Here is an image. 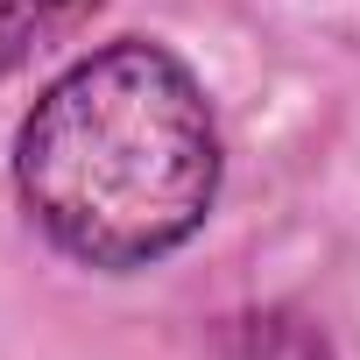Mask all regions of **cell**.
<instances>
[{"instance_id":"1","label":"cell","mask_w":360,"mask_h":360,"mask_svg":"<svg viewBox=\"0 0 360 360\" xmlns=\"http://www.w3.org/2000/svg\"><path fill=\"white\" fill-rule=\"evenodd\" d=\"M15 191L85 269L120 276L176 255L219 198V127L198 78L141 36L92 50L29 106Z\"/></svg>"},{"instance_id":"2","label":"cell","mask_w":360,"mask_h":360,"mask_svg":"<svg viewBox=\"0 0 360 360\" xmlns=\"http://www.w3.org/2000/svg\"><path fill=\"white\" fill-rule=\"evenodd\" d=\"M99 15V0H0V71H15Z\"/></svg>"}]
</instances>
